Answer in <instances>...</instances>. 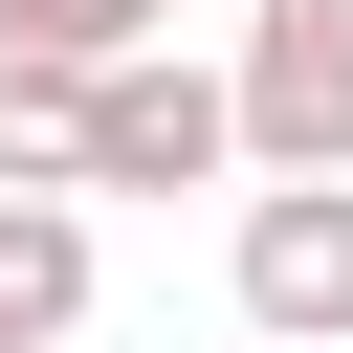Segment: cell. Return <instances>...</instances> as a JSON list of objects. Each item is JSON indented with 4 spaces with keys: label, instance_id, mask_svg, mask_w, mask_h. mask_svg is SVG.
I'll use <instances>...</instances> for the list:
<instances>
[{
    "label": "cell",
    "instance_id": "1",
    "mask_svg": "<svg viewBox=\"0 0 353 353\" xmlns=\"http://www.w3.org/2000/svg\"><path fill=\"white\" fill-rule=\"evenodd\" d=\"M221 287H243V331H265V353H353V176H243Z\"/></svg>",
    "mask_w": 353,
    "mask_h": 353
},
{
    "label": "cell",
    "instance_id": "6",
    "mask_svg": "<svg viewBox=\"0 0 353 353\" xmlns=\"http://www.w3.org/2000/svg\"><path fill=\"white\" fill-rule=\"evenodd\" d=\"M154 22H176V0H0V44H22V66H132Z\"/></svg>",
    "mask_w": 353,
    "mask_h": 353
},
{
    "label": "cell",
    "instance_id": "5",
    "mask_svg": "<svg viewBox=\"0 0 353 353\" xmlns=\"http://www.w3.org/2000/svg\"><path fill=\"white\" fill-rule=\"evenodd\" d=\"M0 176L88 199V66H22V44H0Z\"/></svg>",
    "mask_w": 353,
    "mask_h": 353
},
{
    "label": "cell",
    "instance_id": "2",
    "mask_svg": "<svg viewBox=\"0 0 353 353\" xmlns=\"http://www.w3.org/2000/svg\"><path fill=\"white\" fill-rule=\"evenodd\" d=\"M243 176H353V0H243Z\"/></svg>",
    "mask_w": 353,
    "mask_h": 353
},
{
    "label": "cell",
    "instance_id": "3",
    "mask_svg": "<svg viewBox=\"0 0 353 353\" xmlns=\"http://www.w3.org/2000/svg\"><path fill=\"white\" fill-rule=\"evenodd\" d=\"M176 176H243V88L176 66V44L88 66V199H176Z\"/></svg>",
    "mask_w": 353,
    "mask_h": 353
},
{
    "label": "cell",
    "instance_id": "4",
    "mask_svg": "<svg viewBox=\"0 0 353 353\" xmlns=\"http://www.w3.org/2000/svg\"><path fill=\"white\" fill-rule=\"evenodd\" d=\"M88 331V199L0 176V353H66Z\"/></svg>",
    "mask_w": 353,
    "mask_h": 353
}]
</instances>
